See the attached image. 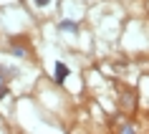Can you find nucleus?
I'll return each instance as SVG.
<instances>
[{
  "mask_svg": "<svg viewBox=\"0 0 149 134\" xmlns=\"http://www.w3.org/2000/svg\"><path fill=\"white\" fill-rule=\"evenodd\" d=\"M53 79H56V84H63V81L68 79V66L66 63H56V68H53Z\"/></svg>",
  "mask_w": 149,
  "mask_h": 134,
  "instance_id": "obj_1",
  "label": "nucleus"
},
{
  "mask_svg": "<svg viewBox=\"0 0 149 134\" xmlns=\"http://www.w3.org/2000/svg\"><path fill=\"white\" fill-rule=\"evenodd\" d=\"M58 31H66V33H79V25L73 20H61L58 23Z\"/></svg>",
  "mask_w": 149,
  "mask_h": 134,
  "instance_id": "obj_2",
  "label": "nucleus"
},
{
  "mask_svg": "<svg viewBox=\"0 0 149 134\" xmlns=\"http://www.w3.org/2000/svg\"><path fill=\"white\" fill-rule=\"evenodd\" d=\"M10 53H13V56H18V58H23V56H25V51H23V48H15V46H13V48H10Z\"/></svg>",
  "mask_w": 149,
  "mask_h": 134,
  "instance_id": "obj_3",
  "label": "nucleus"
},
{
  "mask_svg": "<svg viewBox=\"0 0 149 134\" xmlns=\"http://www.w3.org/2000/svg\"><path fill=\"white\" fill-rule=\"evenodd\" d=\"M33 3H36L38 8H46V5H48V3H51V0H33Z\"/></svg>",
  "mask_w": 149,
  "mask_h": 134,
  "instance_id": "obj_4",
  "label": "nucleus"
},
{
  "mask_svg": "<svg viewBox=\"0 0 149 134\" xmlns=\"http://www.w3.org/2000/svg\"><path fill=\"white\" fill-rule=\"evenodd\" d=\"M3 96H8V86H5V84L0 86V99H3Z\"/></svg>",
  "mask_w": 149,
  "mask_h": 134,
  "instance_id": "obj_5",
  "label": "nucleus"
},
{
  "mask_svg": "<svg viewBox=\"0 0 149 134\" xmlns=\"http://www.w3.org/2000/svg\"><path fill=\"white\" fill-rule=\"evenodd\" d=\"M0 71H3V63H0Z\"/></svg>",
  "mask_w": 149,
  "mask_h": 134,
  "instance_id": "obj_6",
  "label": "nucleus"
}]
</instances>
